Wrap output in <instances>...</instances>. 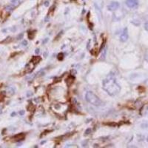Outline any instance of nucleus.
Returning <instances> with one entry per match:
<instances>
[{
  "mask_svg": "<svg viewBox=\"0 0 148 148\" xmlns=\"http://www.w3.org/2000/svg\"><path fill=\"white\" fill-rule=\"evenodd\" d=\"M14 115H15V113H13L11 114V116H14Z\"/></svg>",
  "mask_w": 148,
  "mask_h": 148,
  "instance_id": "obj_17",
  "label": "nucleus"
},
{
  "mask_svg": "<svg viewBox=\"0 0 148 148\" xmlns=\"http://www.w3.org/2000/svg\"><path fill=\"white\" fill-rule=\"evenodd\" d=\"M106 53H107V49L106 48H103L102 49V58H104L106 56Z\"/></svg>",
  "mask_w": 148,
  "mask_h": 148,
  "instance_id": "obj_8",
  "label": "nucleus"
},
{
  "mask_svg": "<svg viewBox=\"0 0 148 148\" xmlns=\"http://www.w3.org/2000/svg\"><path fill=\"white\" fill-rule=\"evenodd\" d=\"M24 138H25V134H23V133H20L19 135H16L14 136V139H19V140L23 139Z\"/></svg>",
  "mask_w": 148,
  "mask_h": 148,
  "instance_id": "obj_7",
  "label": "nucleus"
},
{
  "mask_svg": "<svg viewBox=\"0 0 148 148\" xmlns=\"http://www.w3.org/2000/svg\"><path fill=\"white\" fill-rule=\"evenodd\" d=\"M144 28H145V30H146L147 31H148V22L145 23V25H144Z\"/></svg>",
  "mask_w": 148,
  "mask_h": 148,
  "instance_id": "obj_11",
  "label": "nucleus"
},
{
  "mask_svg": "<svg viewBox=\"0 0 148 148\" xmlns=\"http://www.w3.org/2000/svg\"><path fill=\"white\" fill-rule=\"evenodd\" d=\"M36 53H39V48H38V49H36Z\"/></svg>",
  "mask_w": 148,
  "mask_h": 148,
  "instance_id": "obj_16",
  "label": "nucleus"
},
{
  "mask_svg": "<svg viewBox=\"0 0 148 148\" xmlns=\"http://www.w3.org/2000/svg\"><path fill=\"white\" fill-rule=\"evenodd\" d=\"M85 98L87 102L90 104H93L94 106H100L102 104V100L97 96L96 94H94L93 92L88 91L85 94Z\"/></svg>",
  "mask_w": 148,
  "mask_h": 148,
  "instance_id": "obj_2",
  "label": "nucleus"
},
{
  "mask_svg": "<svg viewBox=\"0 0 148 148\" xmlns=\"http://www.w3.org/2000/svg\"><path fill=\"white\" fill-rule=\"evenodd\" d=\"M102 87L107 93V94L111 96H116L121 90L120 85L117 83L116 78L112 76H109L104 80L102 82Z\"/></svg>",
  "mask_w": 148,
  "mask_h": 148,
  "instance_id": "obj_1",
  "label": "nucleus"
},
{
  "mask_svg": "<svg viewBox=\"0 0 148 148\" xmlns=\"http://www.w3.org/2000/svg\"><path fill=\"white\" fill-rule=\"evenodd\" d=\"M119 7V3L118 2H112L110 3V5L107 6V9L110 11H114Z\"/></svg>",
  "mask_w": 148,
  "mask_h": 148,
  "instance_id": "obj_4",
  "label": "nucleus"
},
{
  "mask_svg": "<svg viewBox=\"0 0 148 148\" xmlns=\"http://www.w3.org/2000/svg\"><path fill=\"white\" fill-rule=\"evenodd\" d=\"M19 113H20V115H22H22L25 113V111H24V110H22V111H20Z\"/></svg>",
  "mask_w": 148,
  "mask_h": 148,
  "instance_id": "obj_14",
  "label": "nucleus"
},
{
  "mask_svg": "<svg viewBox=\"0 0 148 148\" xmlns=\"http://www.w3.org/2000/svg\"><path fill=\"white\" fill-rule=\"evenodd\" d=\"M44 5H45V6L48 7V5H49V2H48V1H45Z\"/></svg>",
  "mask_w": 148,
  "mask_h": 148,
  "instance_id": "obj_12",
  "label": "nucleus"
},
{
  "mask_svg": "<svg viewBox=\"0 0 148 148\" xmlns=\"http://www.w3.org/2000/svg\"><path fill=\"white\" fill-rule=\"evenodd\" d=\"M128 39V30L127 27H125L124 30H123V32L121 34V36H120V41L124 42H126L127 40Z\"/></svg>",
  "mask_w": 148,
  "mask_h": 148,
  "instance_id": "obj_5",
  "label": "nucleus"
},
{
  "mask_svg": "<svg viewBox=\"0 0 148 148\" xmlns=\"http://www.w3.org/2000/svg\"><path fill=\"white\" fill-rule=\"evenodd\" d=\"M41 60H42V58L40 56H33L31 62H32L34 64H38Z\"/></svg>",
  "mask_w": 148,
  "mask_h": 148,
  "instance_id": "obj_6",
  "label": "nucleus"
},
{
  "mask_svg": "<svg viewBox=\"0 0 148 148\" xmlns=\"http://www.w3.org/2000/svg\"><path fill=\"white\" fill-rule=\"evenodd\" d=\"M27 41H24V42H22V45H24V46H26V45H27Z\"/></svg>",
  "mask_w": 148,
  "mask_h": 148,
  "instance_id": "obj_13",
  "label": "nucleus"
},
{
  "mask_svg": "<svg viewBox=\"0 0 148 148\" xmlns=\"http://www.w3.org/2000/svg\"><path fill=\"white\" fill-rule=\"evenodd\" d=\"M90 133H91V129L88 128V129H87V130H86V131H85L84 134H85V135H89Z\"/></svg>",
  "mask_w": 148,
  "mask_h": 148,
  "instance_id": "obj_10",
  "label": "nucleus"
},
{
  "mask_svg": "<svg viewBox=\"0 0 148 148\" xmlns=\"http://www.w3.org/2000/svg\"><path fill=\"white\" fill-rule=\"evenodd\" d=\"M11 1H12V2H13V3H16V2H19V0H11Z\"/></svg>",
  "mask_w": 148,
  "mask_h": 148,
  "instance_id": "obj_15",
  "label": "nucleus"
},
{
  "mask_svg": "<svg viewBox=\"0 0 148 148\" xmlns=\"http://www.w3.org/2000/svg\"><path fill=\"white\" fill-rule=\"evenodd\" d=\"M125 3L130 8H136L139 6V0H126Z\"/></svg>",
  "mask_w": 148,
  "mask_h": 148,
  "instance_id": "obj_3",
  "label": "nucleus"
},
{
  "mask_svg": "<svg viewBox=\"0 0 148 148\" xmlns=\"http://www.w3.org/2000/svg\"><path fill=\"white\" fill-rule=\"evenodd\" d=\"M64 58V54L62 53H59L58 55V60H62Z\"/></svg>",
  "mask_w": 148,
  "mask_h": 148,
  "instance_id": "obj_9",
  "label": "nucleus"
}]
</instances>
